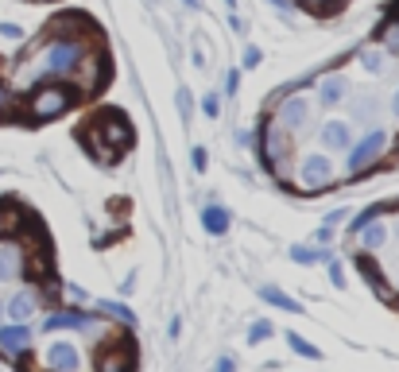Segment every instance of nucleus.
Returning <instances> with one entry per match:
<instances>
[{"label":"nucleus","instance_id":"f257e3e1","mask_svg":"<svg viewBox=\"0 0 399 372\" xmlns=\"http://www.w3.org/2000/svg\"><path fill=\"white\" fill-rule=\"evenodd\" d=\"M82 55H86L82 39H55V43H47V50L39 59L24 70V78H70L78 70Z\"/></svg>","mask_w":399,"mask_h":372},{"label":"nucleus","instance_id":"f03ea898","mask_svg":"<svg viewBox=\"0 0 399 372\" xmlns=\"http://www.w3.org/2000/svg\"><path fill=\"white\" fill-rule=\"evenodd\" d=\"M74 89L70 86H39L35 93L28 97V117L31 120H50V117H62L70 105H74Z\"/></svg>","mask_w":399,"mask_h":372},{"label":"nucleus","instance_id":"7ed1b4c3","mask_svg":"<svg viewBox=\"0 0 399 372\" xmlns=\"http://www.w3.org/2000/svg\"><path fill=\"white\" fill-rule=\"evenodd\" d=\"M384 147H388V132H384V128H372L369 136L360 140V144H349V175L369 171V167L380 159V151H384Z\"/></svg>","mask_w":399,"mask_h":372},{"label":"nucleus","instance_id":"20e7f679","mask_svg":"<svg viewBox=\"0 0 399 372\" xmlns=\"http://www.w3.org/2000/svg\"><path fill=\"white\" fill-rule=\"evenodd\" d=\"M43 330L59 333V330H78V333H98V318L86 310H66V314H47L43 318Z\"/></svg>","mask_w":399,"mask_h":372},{"label":"nucleus","instance_id":"39448f33","mask_svg":"<svg viewBox=\"0 0 399 372\" xmlns=\"http://www.w3.org/2000/svg\"><path fill=\"white\" fill-rule=\"evenodd\" d=\"M93 132H101V136L113 144V156H117V151H124V147L132 144V128L124 124V117H120V113H105V117H98V120H93Z\"/></svg>","mask_w":399,"mask_h":372},{"label":"nucleus","instance_id":"423d86ee","mask_svg":"<svg viewBox=\"0 0 399 372\" xmlns=\"http://www.w3.org/2000/svg\"><path fill=\"white\" fill-rule=\"evenodd\" d=\"M299 178L310 186V190H318V186H330V183H333V163H330V156H322V151L306 156V159H302V167H299Z\"/></svg>","mask_w":399,"mask_h":372},{"label":"nucleus","instance_id":"0eeeda50","mask_svg":"<svg viewBox=\"0 0 399 372\" xmlns=\"http://www.w3.org/2000/svg\"><path fill=\"white\" fill-rule=\"evenodd\" d=\"M43 364L50 372H78L82 369V353L70 342H50L47 353H43Z\"/></svg>","mask_w":399,"mask_h":372},{"label":"nucleus","instance_id":"6e6552de","mask_svg":"<svg viewBox=\"0 0 399 372\" xmlns=\"http://www.w3.org/2000/svg\"><path fill=\"white\" fill-rule=\"evenodd\" d=\"M0 353L4 357H28L31 353V330L24 322H12L0 330Z\"/></svg>","mask_w":399,"mask_h":372},{"label":"nucleus","instance_id":"1a4fd4ad","mask_svg":"<svg viewBox=\"0 0 399 372\" xmlns=\"http://www.w3.org/2000/svg\"><path fill=\"white\" fill-rule=\"evenodd\" d=\"M24 268H28L24 248L12 245V241H4V245H0V283H16V279H24Z\"/></svg>","mask_w":399,"mask_h":372},{"label":"nucleus","instance_id":"9d476101","mask_svg":"<svg viewBox=\"0 0 399 372\" xmlns=\"http://www.w3.org/2000/svg\"><path fill=\"white\" fill-rule=\"evenodd\" d=\"M275 124H279L283 132H299V128L306 124V101L302 97H283L279 109H275Z\"/></svg>","mask_w":399,"mask_h":372},{"label":"nucleus","instance_id":"9b49d317","mask_svg":"<svg viewBox=\"0 0 399 372\" xmlns=\"http://www.w3.org/2000/svg\"><path fill=\"white\" fill-rule=\"evenodd\" d=\"M35 310H39V291H35V287H24V291H16V295L8 299V306H4V314H8L12 322H28Z\"/></svg>","mask_w":399,"mask_h":372},{"label":"nucleus","instance_id":"f8f14e48","mask_svg":"<svg viewBox=\"0 0 399 372\" xmlns=\"http://www.w3.org/2000/svg\"><path fill=\"white\" fill-rule=\"evenodd\" d=\"M287 156V136H283L279 124H263V167L272 171L275 159Z\"/></svg>","mask_w":399,"mask_h":372},{"label":"nucleus","instance_id":"ddd939ff","mask_svg":"<svg viewBox=\"0 0 399 372\" xmlns=\"http://www.w3.org/2000/svg\"><path fill=\"white\" fill-rule=\"evenodd\" d=\"M132 364H136L132 349H128V345H113V349H105V353H101L98 372H132Z\"/></svg>","mask_w":399,"mask_h":372},{"label":"nucleus","instance_id":"4468645a","mask_svg":"<svg viewBox=\"0 0 399 372\" xmlns=\"http://www.w3.org/2000/svg\"><path fill=\"white\" fill-rule=\"evenodd\" d=\"M322 144L330 147V151H345V147L353 144V132L345 120H330V124L322 128Z\"/></svg>","mask_w":399,"mask_h":372},{"label":"nucleus","instance_id":"2eb2a0df","mask_svg":"<svg viewBox=\"0 0 399 372\" xmlns=\"http://www.w3.org/2000/svg\"><path fill=\"white\" fill-rule=\"evenodd\" d=\"M78 66H86V74L78 70V74H82V89H98L101 82H105V55H89V59L82 55Z\"/></svg>","mask_w":399,"mask_h":372},{"label":"nucleus","instance_id":"dca6fc26","mask_svg":"<svg viewBox=\"0 0 399 372\" xmlns=\"http://www.w3.org/2000/svg\"><path fill=\"white\" fill-rule=\"evenodd\" d=\"M202 229L210 236H225L229 233V210L225 206H205L202 210Z\"/></svg>","mask_w":399,"mask_h":372},{"label":"nucleus","instance_id":"f3484780","mask_svg":"<svg viewBox=\"0 0 399 372\" xmlns=\"http://www.w3.org/2000/svg\"><path fill=\"white\" fill-rule=\"evenodd\" d=\"M345 93H349V82L341 78V74L318 82V97L326 101V105H337V101H345Z\"/></svg>","mask_w":399,"mask_h":372},{"label":"nucleus","instance_id":"a211bd4d","mask_svg":"<svg viewBox=\"0 0 399 372\" xmlns=\"http://www.w3.org/2000/svg\"><path fill=\"white\" fill-rule=\"evenodd\" d=\"M260 299H263L268 306H275V310H287V314H299V310H302L291 295H283L279 287H260Z\"/></svg>","mask_w":399,"mask_h":372},{"label":"nucleus","instance_id":"6ab92c4d","mask_svg":"<svg viewBox=\"0 0 399 372\" xmlns=\"http://www.w3.org/2000/svg\"><path fill=\"white\" fill-rule=\"evenodd\" d=\"M357 236H360V248H364V252H376V248L384 245V241H388V229L372 221V225H364Z\"/></svg>","mask_w":399,"mask_h":372},{"label":"nucleus","instance_id":"aec40b11","mask_svg":"<svg viewBox=\"0 0 399 372\" xmlns=\"http://www.w3.org/2000/svg\"><path fill=\"white\" fill-rule=\"evenodd\" d=\"M287 345H291L299 357H306V361H318L322 357V349H314V345L306 342V337H299V333H287Z\"/></svg>","mask_w":399,"mask_h":372},{"label":"nucleus","instance_id":"412c9836","mask_svg":"<svg viewBox=\"0 0 399 372\" xmlns=\"http://www.w3.org/2000/svg\"><path fill=\"white\" fill-rule=\"evenodd\" d=\"M275 333V326L268 322V318H260V322H252V330H248V345H260V342H268Z\"/></svg>","mask_w":399,"mask_h":372},{"label":"nucleus","instance_id":"4be33fe9","mask_svg":"<svg viewBox=\"0 0 399 372\" xmlns=\"http://www.w3.org/2000/svg\"><path fill=\"white\" fill-rule=\"evenodd\" d=\"M380 214H388V206H369L360 217H353V225H349V229H353V233H360V229H364V225H372V221H376Z\"/></svg>","mask_w":399,"mask_h":372},{"label":"nucleus","instance_id":"5701e85b","mask_svg":"<svg viewBox=\"0 0 399 372\" xmlns=\"http://www.w3.org/2000/svg\"><path fill=\"white\" fill-rule=\"evenodd\" d=\"M326 256H330V252H310V248H299V245L291 248L295 264H318V260H326Z\"/></svg>","mask_w":399,"mask_h":372},{"label":"nucleus","instance_id":"b1692460","mask_svg":"<svg viewBox=\"0 0 399 372\" xmlns=\"http://www.w3.org/2000/svg\"><path fill=\"white\" fill-rule=\"evenodd\" d=\"M360 62H364V70H369V74H380V70H384V55H380V50H360Z\"/></svg>","mask_w":399,"mask_h":372},{"label":"nucleus","instance_id":"393cba45","mask_svg":"<svg viewBox=\"0 0 399 372\" xmlns=\"http://www.w3.org/2000/svg\"><path fill=\"white\" fill-rule=\"evenodd\" d=\"M384 47H388L391 55H399V20H391L388 28H384Z\"/></svg>","mask_w":399,"mask_h":372},{"label":"nucleus","instance_id":"a878e982","mask_svg":"<svg viewBox=\"0 0 399 372\" xmlns=\"http://www.w3.org/2000/svg\"><path fill=\"white\" fill-rule=\"evenodd\" d=\"M326 268H330V283L333 287H345V272H341V264L333 260V256H326Z\"/></svg>","mask_w":399,"mask_h":372},{"label":"nucleus","instance_id":"bb28decb","mask_svg":"<svg viewBox=\"0 0 399 372\" xmlns=\"http://www.w3.org/2000/svg\"><path fill=\"white\" fill-rule=\"evenodd\" d=\"M202 113H205V117H217V113H221V101H217L214 93H205V97H202Z\"/></svg>","mask_w":399,"mask_h":372},{"label":"nucleus","instance_id":"cd10ccee","mask_svg":"<svg viewBox=\"0 0 399 372\" xmlns=\"http://www.w3.org/2000/svg\"><path fill=\"white\" fill-rule=\"evenodd\" d=\"M236 89H241V74H236V70H229V74H225V93H229V97H236Z\"/></svg>","mask_w":399,"mask_h":372},{"label":"nucleus","instance_id":"c85d7f7f","mask_svg":"<svg viewBox=\"0 0 399 372\" xmlns=\"http://www.w3.org/2000/svg\"><path fill=\"white\" fill-rule=\"evenodd\" d=\"M190 163H194V171H205V167H210V156H205V147H194V151H190Z\"/></svg>","mask_w":399,"mask_h":372},{"label":"nucleus","instance_id":"c756f323","mask_svg":"<svg viewBox=\"0 0 399 372\" xmlns=\"http://www.w3.org/2000/svg\"><path fill=\"white\" fill-rule=\"evenodd\" d=\"M0 35H4V39H24V28H16V24H0Z\"/></svg>","mask_w":399,"mask_h":372},{"label":"nucleus","instance_id":"7c9ffc66","mask_svg":"<svg viewBox=\"0 0 399 372\" xmlns=\"http://www.w3.org/2000/svg\"><path fill=\"white\" fill-rule=\"evenodd\" d=\"M357 117H360V120H372V117H376V101L369 97L364 105H357Z\"/></svg>","mask_w":399,"mask_h":372},{"label":"nucleus","instance_id":"2f4dec72","mask_svg":"<svg viewBox=\"0 0 399 372\" xmlns=\"http://www.w3.org/2000/svg\"><path fill=\"white\" fill-rule=\"evenodd\" d=\"M244 66H248V70H252V66H260V50H256V47H248V50H244Z\"/></svg>","mask_w":399,"mask_h":372},{"label":"nucleus","instance_id":"473e14b6","mask_svg":"<svg viewBox=\"0 0 399 372\" xmlns=\"http://www.w3.org/2000/svg\"><path fill=\"white\" fill-rule=\"evenodd\" d=\"M214 372H236L233 357H221V361H217V369H214Z\"/></svg>","mask_w":399,"mask_h":372},{"label":"nucleus","instance_id":"72a5a7b5","mask_svg":"<svg viewBox=\"0 0 399 372\" xmlns=\"http://www.w3.org/2000/svg\"><path fill=\"white\" fill-rule=\"evenodd\" d=\"M345 217H349V214H345V210H333V214L326 217V225H341V221H345Z\"/></svg>","mask_w":399,"mask_h":372},{"label":"nucleus","instance_id":"f704fd0d","mask_svg":"<svg viewBox=\"0 0 399 372\" xmlns=\"http://www.w3.org/2000/svg\"><path fill=\"white\" fill-rule=\"evenodd\" d=\"M178 109H183V117L190 113V97H186V89H178Z\"/></svg>","mask_w":399,"mask_h":372},{"label":"nucleus","instance_id":"c9c22d12","mask_svg":"<svg viewBox=\"0 0 399 372\" xmlns=\"http://www.w3.org/2000/svg\"><path fill=\"white\" fill-rule=\"evenodd\" d=\"M229 28H233V31H244V20H241V16H236V12H233V16H229Z\"/></svg>","mask_w":399,"mask_h":372},{"label":"nucleus","instance_id":"e433bc0d","mask_svg":"<svg viewBox=\"0 0 399 372\" xmlns=\"http://www.w3.org/2000/svg\"><path fill=\"white\" fill-rule=\"evenodd\" d=\"M391 117H399V89L391 93Z\"/></svg>","mask_w":399,"mask_h":372},{"label":"nucleus","instance_id":"4c0bfd02","mask_svg":"<svg viewBox=\"0 0 399 372\" xmlns=\"http://www.w3.org/2000/svg\"><path fill=\"white\" fill-rule=\"evenodd\" d=\"M183 4H186V8H198V4H202V0H183Z\"/></svg>","mask_w":399,"mask_h":372},{"label":"nucleus","instance_id":"58836bf2","mask_svg":"<svg viewBox=\"0 0 399 372\" xmlns=\"http://www.w3.org/2000/svg\"><path fill=\"white\" fill-rule=\"evenodd\" d=\"M0 314H4V306H0Z\"/></svg>","mask_w":399,"mask_h":372}]
</instances>
